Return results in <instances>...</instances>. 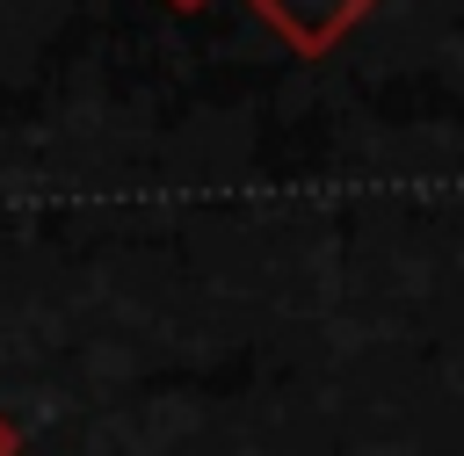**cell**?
Instances as JSON below:
<instances>
[]
</instances>
